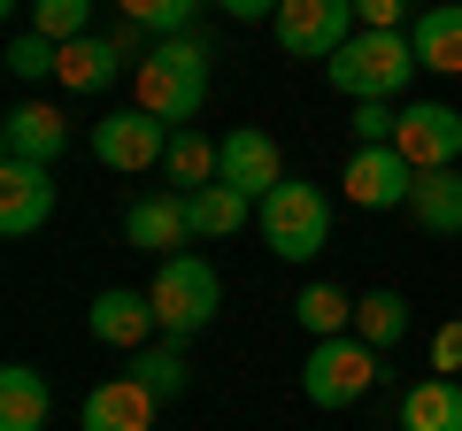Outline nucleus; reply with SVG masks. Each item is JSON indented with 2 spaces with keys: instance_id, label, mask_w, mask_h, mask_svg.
<instances>
[{
  "instance_id": "nucleus-27",
  "label": "nucleus",
  "mask_w": 462,
  "mask_h": 431,
  "mask_svg": "<svg viewBox=\"0 0 462 431\" xmlns=\"http://www.w3.org/2000/svg\"><path fill=\"white\" fill-rule=\"evenodd\" d=\"M116 8H124V23H139V32H154V39H185V23H193L200 0H116Z\"/></svg>"
},
{
  "instance_id": "nucleus-16",
  "label": "nucleus",
  "mask_w": 462,
  "mask_h": 431,
  "mask_svg": "<svg viewBox=\"0 0 462 431\" xmlns=\"http://www.w3.org/2000/svg\"><path fill=\"white\" fill-rule=\"evenodd\" d=\"M409 47H416V62H424V69L462 78V0L424 8V16H416V32H409Z\"/></svg>"
},
{
  "instance_id": "nucleus-5",
  "label": "nucleus",
  "mask_w": 462,
  "mask_h": 431,
  "mask_svg": "<svg viewBox=\"0 0 462 431\" xmlns=\"http://www.w3.org/2000/svg\"><path fill=\"white\" fill-rule=\"evenodd\" d=\"M370 385H378V347H363L355 332L316 339L309 362H300V393H309L316 408H355Z\"/></svg>"
},
{
  "instance_id": "nucleus-15",
  "label": "nucleus",
  "mask_w": 462,
  "mask_h": 431,
  "mask_svg": "<svg viewBox=\"0 0 462 431\" xmlns=\"http://www.w3.org/2000/svg\"><path fill=\"white\" fill-rule=\"evenodd\" d=\"M85 324H93V339L100 347H147L154 332H162V324H154V300L147 293H132V285H108V293L93 300V316H85Z\"/></svg>"
},
{
  "instance_id": "nucleus-25",
  "label": "nucleus",
  "mask_w": 462,
  "mask_h": 431,
  "mask_svg": "<svg viewBox=\"0 0 462 431\" xmlns=\"http://www.w3.org/2000/svg\"><path fill=\"white\" fill-rule=\"evenodd\" d=\"M124 378H139L154 400H178V393H185V354H178V339H170V347H139Z\"/></svg>"
},
{
  "instance_id": "nucleus-18",
  "label": "nucleus",
  "mask_w": 462,
  "mask_h": 431,
  "mask_svg": "<svg viewBox=\"0 0 462 431\" xmlns=\"http://www.w3.org/2000/svg\"><path fill=\"white\" fill-rule=\"evenodd\" d=\"M116 69H124V47H116V39H100V32H85V39H69V47H62L54 85H62V93H108Z\"/></svg>"
},
{
  "instance_id": "nucleus-29",
  "label": "nucleus",
  "mask_w": 462,
  "mask_h": 431,
  "mask_svg": "<svg viewBox=\"0 0 462 431\" xmlns=\"http://www.w3.org/2000/svg\"><path fill=\"white\" fill-rule=\"evenodd\" d=\"M393 108H385V100H363V108H355V147H393Z\"/></svg>"
},
{
  "instance_id": "nucleus-30",
  "label": "nucleus",
  "mask_w": 462,
  "mask_h": 431,
  "mask_svg": "<svg viewBox=\"0 0 462 431\" xmlns=\"http://www.w3.org/2000/svg\"><path fill=\"white\" fill-rule=\"evenodd\" d=\"M355 23L363 32H401L409 23V0H355Z\"/></svg>"
},
{
  "instance_id": "nucleus-3",
  "label": "nucleus",
  "mask_w": 462,
  "mask_h": 431,
  "mask_svg": "<svg viewBox=\"0 0 462 431\" xmlns=\"http://www.w3.org/2000/svg\"><path fill=\"white\" fill-rule=\"evenodd\" d=\"M147 300H154V324H162L170 339H193V332H208V316L224 308V278H216L208 254H162Z\"/></svg>"
},
{
  "instance_id": "nucleus-17",
  "label": "nucleus",
  "mask_w": 462,
  "mask_h": 431,
  "mask_svg": "<svg viewBox=\"0 0 462 431\" xmlns=\"http://www.w3.org/2000/svg\"><path fill=\"white\" fill-rule=\"evenodd\" d=\"M54 416V393L32 362H8L0 370V431H47Z\"/></svg>"
},
{
  "instance_id": "nucleus-28",
  "label": "nucleus",
  "mask_w": 462,
  "mask_h": 431,
  "mask_svg": "<svg viewBox=\"0 0 462 431\" xmlns=\"http://www.w3.org/2000/svg\"><path fill=\"white\" fill-rule=\"evenodd\" d=\"M8 69H16L23 85H39V78H54V69H62V47H54V39H39V32H16V39H8Z\"/></svg>"
},
{
  "instance_id": "nucleus-21",
  "label": "nucleus",
  "mask_w": 462,
  "mask_h": 431,
  "mask_svg": "<svg viewBox=\"0 0 462 431\" xmlns=\"http://www.w3.org/2000/svg\"><path fill=\"white\" fill-rule=\"evenodd\" d=\"M185 208H193V239H231L254 216V200L239 193V185L216 178V185H200V193H185Z\"/></svg>"
},
{
  "instance_id": "nucleus-31",
  "label": "nucleus",
  "mask_w": 462,
  "mask_h": 431,
  "mask_svg": "<svg viewBox=\"0 0 462 431\" xmlns=\"http://www.w3.org/2000/svg\"><path fill=\"white\" fill-rule=\"evenodd\" d=\"M431 370H439V378H455V370H462V316L431 332Z\"/></svg>"
},
{
  "instance_id": "nucleus-6",
  "label": "nucleus",
  "mask_w": 462,
  "mask_h": 431,
  "mask_svg": "<svg viewBox=\"0 0 462 431\" xmlns=\"http://www.w3.org/2000/svg\"><path fill=\"white\" fill-rule=\"evenodd\" d=\"M270 32H278V47L300 54V62H331L363 23H355V0H278V23H270Z\"/></svg>"
},
{
  "instance_id": "nucleus-19",
  "label": "nucleus",
  "mask_w": 462,
  "mask_h": 431,
  "mask_svg": "<svg viewBox=\"0 0 462 431\" xmlns=\"http://www.w3.org/2000/svg\"><path fill=\"white\" fill-rule=\"evenodd\" d=\"M401 431H462V378H424L401 393Z\"/></svg>"
},
{
  "instance_id": "nucleus-10",
  "label": "nucleus",
  "mask_w": 462,
  "mask_h": 431,
  "mask_svg": "<svg viewBox=\"0 0 462 431\" xmlns=\"http://www.w3.org/2000/svg\"><path fill=\"white\" fill-rule=\"evenodd\" d=\"M339 185H346L355 208H409L416 170L401 162V147H355V154H346V170H339Z\"/></svg>"
},
{
  "instance_id": "nucleus-20",
  "label": "nucleus",
  "mask_w": 462,
  "mask_h": 431,
  "mask_svg": "<svg viewBox=\"0 0 462 431\" xmlns=\"http://www.w3.org/2000/svg\"><path fill=\"white\" fill-rule=\"evenodd\" d=\"M409 216L424 224V232L455 239V232H462V170H424L416 193H409Z\"/></svg>"
},
{
  "instance_id": "nucleus-1",
  "label": "nucleus",
  "mask_w": 462,
  "mask_h": 431,
  "mask_svg": "<svg viewBox=\"0 0 462 431\" xmlns=\"http://www.w3.org/2000/svg\"><path fill=\"white\" fill-rule=\"evenodd\" d=\"M132 108H147V116H162L170 132H185V124L200 116V100H208V47H200L193 32L185 39H154L147 54L132 62Z\"/></svg>"
},
{
  "instance_id": "nucleus-23",
  "label": "nucleus",
  "mask_w": 462,
  "mask_h": 431,
  "mask_svg": "<svg viewBox=\"0 0 462 431\" xmlns=\"http://www.w3.org/2000/svg\"><path fill=\"white\" fill-rule=\"evenodd\" d=\"M355 339H363V347H401V339H409V300L393 293V285H378V293H363L355 300Z\"/></svg>"
},
{
  "instance_id": "nucleus-2",
  "label": "nucleus",
  "mask_w": 462,
  "mask_h": 431,
  "mask_svg": "<svg viewBox=\"0 0 462 431\" xmlns=\"http://www.w3.org/2000/svg\"><path fill=\"white\" fill-rule=\"evenodd\" d=\"M416 47H409V32H355L339 54L324 62V78H331V93H346L355 108L363 100H393V93H409V78H416Z\"/></svg>"
},
{
  "instance_id": "nucleus-8",
  "label": "nucleus",
  "mask_w": 462,
  "mask_h": 431,
  "mask_svg": "<svg viewBox=\"0 0 462 431\" xmlns=\"http://www.w3.org/2000/svg\"><path fill=\"white\" fill-rule=\"evenodd\" d=\"M216 178L239 185L247 200L278 193V185H285V154H278V139H270L263 124H231V132L216 139Z\"/></svg>"
},
{
  "instance_id": "nucleus-7",
  "label": "nucleus",
  "mask_w": 462,
  "mask_h": 431,
  "mask_svg": "<svg viewBox=\"0 0 462 431\" xmlns=\"http://www.w3.org/2000/svg\"><path fill=\"white\" fill-rule=\"evenodd\" d=\"M393 147L401 162L424 178V170H462V108H447V100H409L393 124Z\"/></svg>"
},
{
  "instance_id": "nucleus-22",
  "label": "nucleus",
  "mask_w": 462,
  "mask_h": 431,
  "mask_svg": "<svg viewBox=\"0 0 462 431\" xmlns=\"http://www.w3.org/2000/svg\"><path fill=\"white\" fill-rule=\"evenodd\" d=\"M162 178L170 193H200V185H216V139L208 132H170V154H162Z\"/></svg>"
},
{
  "instance_id": "nucleus-26",
  "label": "nucleus",
  "mask_w": 462,
  "mask_h": 431,
  "mask_svg": "<svg viewBox=\"0 0 462 431\" xmlns=\"http://www.w3.org/2000/svg\"><path fill=\"white\" fill-rule=\"evenodd\" d=\"M32 32L54 39V47H69V39L93 32V0H32Z\"/></svg>"
},
{
  "instance_id": "nucleus-4",
  "label": "nucleus",
  "mask_w": 462,
  "mask_h": 431,
  "mask_svg": "<svg viewBox=\"0 0 462 431\" xmlns=\"http://www.w3.org/2000/svg\"><path fill=\"white\" fill-rule=\"evenodd\" d=\"M254 224H263V239H270L278 262H309V254H324V239H331V200H324V185L285 178L278 193L254 200Z\"/></svg>"
},
{
  "instance_id": "nucleus-32",
  "label": "nucleus",
  "mask_w": 462,
  "mask_h": 431,
  "mask_svg": "<svg viewBox=\"0 0 462 431\" xmlns=\"http://www.w3.org/2000/svg\"><path fill=\"white\" fill-rule=\"evenodd\" d=\"M231 23H278V0H216Z\"/></svg>"
},
{
  "instance_id": "nucleus-13",
  "label": "nucleus",
  "mask_w": 462,
  "mask_h": 431,
  "mask_svg": "<svg viewBox=\"0 0 462 431\" xmlns=\"http://www.w3.org/2000/svg\"><path fill=\"white\" fill-rule=\"evenodd\" d=\"M154 408H162V400H154L139 378H108V385L85 393L78 431H154Z\"/></svg>"
},
{
  "instance_id": "nucleus-11",
  "label": "nucleus",
  "mask_w": 462,
  "mask_h": 431,
  "mask_svg": "<svg viewBox=\"0 0 462 431\" xmlns=\"http://www.w3.org/2000/svg\"><path fill=\"white\" fill-rule=\"evenodd\" d=\"M47 216H54V170L0 162V232L32 239V232H47Z\"/></svg>"
},
{
  "instance_id": "nucleus-12",
  "label": "nucleus",
  "mask_w": 462,
  "mask_h": 431,
  "mask_svg": "<svg viewBox=\"0 0 462 431\" xmlns=\"http://www.w3.org/2000/svg\"><path fill=\"white\" fill-rule=\"evenodd\" d=\"M124 239H132L139 254H178L185 239H193V208H185V193H139L132 208H124Z\"/></svg>"
},
{
  "instance_id": "nucleus-14",
  "label": "nucleus",
  "mask_w": 462,
  "mask_h": 431,
  "mask_svg": "<svg viewBox=\"0 0 462 431\" xmlns=\"http://www.w3.org/2000/svg\"><path fill=\"white\" fill-rule=\"evenodd\" d=\"M0 147H8V162L54 170V154L69 147V124L54 116L47 100H16V108H8V124H0Z\"/></svg>"
},
{
  "instance_id": "nucleus-9",
  "label": "nucleus",
  "mask_w": 462,
  "mask_h": 431,
  "mask_svg": "<svg viewBox=\"0 0 462 431\" xmlns=\"http://www.w3.org/2000/svg\"><path fill=\"white\" fill-rule=\"evenodd\" d=\"M93 154H100L108 170H162L170 124L147 116V108H108V116L93 124Z\"/></svg>"
},
{
  "instance_id": "nucleus-24",
  "label": "nucleus",
  "mask_w": 462,
  "mask_h": 431,
  "mask_svg": "<svg viewBox=\"0 0 462 431\" xmlns=\"http://www.w3.org/2000/svg\"><path fill=\"white\" fill-rule=\"evenodd\" d=\"M293 316H300V332L339 339V332H355V293H339V285H300Z\"/></svg>"
}]
</instances>
